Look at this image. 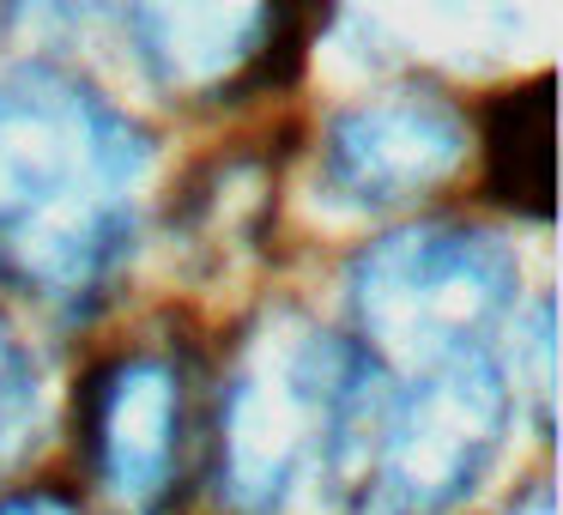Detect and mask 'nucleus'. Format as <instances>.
<instances>
[{"label":"nucleus","mask_w":563,"mask_h":515,"mask_svg":"<svg viewBox=\"0 0 563 515\" xmlns=\"http://www.w3.org/2000/svg\"><path fill=\"white\" fill-rule=\"evenodd\" d=\"M558 0H352V25L382 55L437 67H503L551 37Z\"/></svg>","instance_id":"nucleus-8"},{"label":"nucleus","mask_w":563,"mask_h":515,"mask_svg":"<svg viewBox=\"0 0 563 515\" xmlns=\"http://www.w3.org/2000/svg\"><path fill=\"white\" fill-rule=\"evenodd\" d=\"M37 406H43L37 364L19 346V333L0 321V461L25 449V437L37 430Z\"/></svg>","instance_id":"nucleus-10"},{"label":"nucleus","mask_w":563,"mask_h":515,"mask_svg":"<svg viewBox=\"0 0 563 515\" xmlns=\"http://www.w3.org/2000/svg\"><path fill=\"white\" fill-rule=\"evenodd\" d=\"M103 13H115V0H13L7 7V25L25 43H74Z\"/></svg>","instance_id":"nucleus-11"},{"label":"nucleus","mask_w":563,"mask_h":515,"mask_svg":"<svg viewBox=\"0 0 563 515\" xmlns=\"http://www.w3.org/2000/svg\"><path fill=\"white\" fill-rule=\"evenodd\" d=\"M369 370V364H364ZM376 376V370H369ZM357 413V515H449L490 473L515 394L497 346L376 376Z\"/></svg>","instance_id":"nucleus-3"},{"label":"nucleus","mask_w":563,"mask_h":515,"mask_svg":"<svg viewBox=\"0 0 563 515\" xmlns=\"http://www.w3.org/2000/svg\"><path fill=\"white\" fill-rule=\"evenodd\" d=\"M0 515H74L62 497H13V503H0Z\"/></svg>","instance_id":"nucleus-12"},{"label":"nucleus","mask_w":563,"mask_h":515,"mask_svg":"<svg viewBox=\"0 0 563 515\" xmlns=\"http://www.w3.org/2000/svg\"><path fill=\"white\" fill-rule=\"evenodd\" d=\"M509 515H558V497H551V485H533V491H527V497L515 503Z\"/></svg>","instance_id":"nucleus-13"},{"label":"nucleus","mask_w":563,"mask_h":515,"mask_svg":"<svg viewBox=\"0 0 563 515\" xmlns=\"http://www.w3.org/2000/svg\"><path fill=\"white\" fill-rule=\"evenodd\" d=\"M485 176L497 200L533 212V219L551 212V86L545 79H533V86L509 91L497 103V116L485 128Z\"/></svg>","instance_id":"nucleus-9"},{"label":"nucleus","mask_w":563,"mask_h":515,"mask_svg":"<svg viewBox=\"0 0 563 515\" xmlns=\"http://www.w3.org/2000/svg\"><path fill=\"white\" fill-rule=\"evenodd\" d=\"M297 0H115L140 67L176 98H212L273 74Z\"/></svg>","instance_id":"nucleus-6"},{"label":"nucleus","mask_w":563,"mask_h":515,"mask_svg":"<svg viewBox=\"0 0 563 515\" xmlns=\"http://www.w3.org/2000/svg\"><path fill=\"white\" fill-rule=\"evenodd\" d=\"M152 140L62 67L0 74V267L49 304H86L140 219Z\"/></svg>","instance_id":"nucleus-1"},{"label":"nucleus","mask_w":563,"mask_h":515,"mask_svg":"<svg viewBox=\"0 0 563 515\" xmlns=\"http://www.w3.org/2000/svg\"><path fill=\"white\" fill-rule=\"evenodd\" d=\"M183 454V382L164 358H122L91 382V467L115 509L152 515Z\"/></svg>","instance_id":"nucleus-7"},{"label":"nucleus","mask_w":563,"mask_h":515,"mask_svg":"<svg viewBox=\"0 0 563 515\" xmlns=\"http://www.w3.org/2000/svg\"><path fill=\"white\" fill-rule=\"evenodd\" d=\"M466 164V122L437 91H382L333 116L321 140V188L345 212L424 200Z\"/></svg>","instance_id":"nucleus-5"},{"label":"nucleus","mask_w":563,"mask_h":515,"mask_svg":"<svg viewBox=\"0 0 563 515\" xmlns=\"http://www.w3.org/2000/svg\"><path fill=\"white\" fill-rule=\"evenodd\" d=\"M515 255L485 231L418 224L369 243L352 261V328L376 376L424 370L461 352H490L515 316Z\"/></svg>","instance_id":"nucleus-4"},{"label":"nucleus","mask_w":563,"mask_h":515,"mask_svg":"<svg viewBox=\"0 0 563 515\" xmlns=\"http://www.w3.org/2000/svg\"><path fill=\"white\" fill-rule=\"evenodd\" d=\"M369 370L303 316H267L219 401V497L231 515H285L352 473Z\"/></svg>","instance_id":"nucleus-2"}]
</instances>
